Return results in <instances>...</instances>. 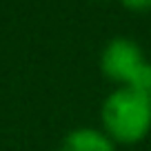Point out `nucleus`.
<instances>
[{
	"label": "nucleus",
	"mask_w": 151,
	"mask_h": 151,
	"mask_svg": "<svg viewBox=\"0 0 151 151\" xmlns=\"http://www.w3.org/2000/svg\"><path fill=\"white\" fill-rule=\"evenodd\" d=\"M102 131L116 145H136L151 131V96L131 87H118L100 107Z\"/></svg>",
	"instance_id": "f257e3e1"
},
{
	"label": "nucleus",
	"mask_w": 151,
	"mask_h": 151,
	"mask_svg": "<svg viewBox=\"0 0 151 151\" xmlns=\"http://www.w3.org/2000/svg\"><path fill=\"white\" fill-rule=\"evenodd\" d=\"M147 58L142 53L140 45L131 38H111L104 45L100 53V71L111 82H118L120 87H129L138 71L147 65Z\"/></svg>",
	"instance_id": "f03ea898"
},
{
	"label": "nucleus",
	"mask_w": 151,
	"mask_h": 151,
	"mask_svg": "<svg viewBox=\"0 0 151 151\" xmlns=\"http://www.w3.org/2000/svg\"><path fill=\"white\" fill-rule=\"evenodd\" d=\"M60 151H116V142L100 129L80 127L62 138Z\"/></svg>",
	"instance_id": "7ed1b4c3"
},
{
	"label": "nucleus",
	"mask_w": 151,
	"mask_h": 151,
	"mask_svg": "<svg viewBox=\"0 0 151 151\" xmlns=\"http://www.w3.org/2000/svg\"><path fill=\"white\" fill-rule=\"evenodd\" d=\"M122 7H127L129 11H151V0H120Z\"/></svg>",
	"instance_id": "20e7f679"
}]
</instances>
